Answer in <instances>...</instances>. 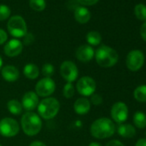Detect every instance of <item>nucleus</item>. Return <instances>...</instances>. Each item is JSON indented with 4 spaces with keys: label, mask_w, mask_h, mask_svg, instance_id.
<instances>
[{
    "label": "nucleus",
    "mask_w": 146,
    "mask_h": 146,
    "mask_svg": "<svg viewBox=\"0 0 146 146\" xmlns=\"http://www.w3.org/2000/svg\"><path fill=\"white\" fill-rule=\"evenodd\" d=\"M115 125L113 122L108 118H100L95 120L90 126L91 135L99 139L110 137L114 134Z\"/></svg>",
    "instance_id": "f257e3e1"
},
{
    "label": "nucleus",
    "mask_w": 146,
    "mask_h": 146,
    "mask_svg": "<svg viewBox=\"0 0 146 146\" xmlns=\"http://www.w3.org/2000/svg\"><path fill=\"white\" fill-rule=\"evenodd\" d=\"M21 125L23 132L28 136L37 135L42 128L40 116L34 112H26L22 117Z\"/></svg>",
    "instance_id": "f03ea898"
},
{
    "label": "nucleus",
    "mask_w": 146,
    "mask_h": 146,
    "mask_svg": "<svg viewBox=\"0 0 146 146\" xmlns=\"http://www.w3.org/2000/svg\"><path fill=\"white\" fill-rule=\"evenodd\" d=\"M118 59L119 55L117 52L110 46H101L96 52V60L102 67H112L116 64Z\"/></svg>",
    "instance_id": "7ed1b4c3"
},
{
    "label": "nucleus",
    "mask_w": 146,
    "mask_h": 146,
    "mask_svg": "<svg viewBox=\"0 0 146 146\" xmlns=\"http://www.w3.org/2000/svg\"><path fill=\"white\" fill-rule=\"evenodd\" d=\"M60 108V104L56 98L46 97L38 104V112L44 119H51L54 118Z\"/></svg>",
    "instance_id": "20e7f679"
},
{
    "label": "nucleus",
    "mask_w": 146,
    "mask_h": 146,
    "mask_svg": "<svg viewBox=\"0 0 146 146\" xmlns=\"http://www.w3.org/2000/svg\"><path fill=\"white\" fill-rule=\"evenodd\" d=\"M7 29L10 34L16 38H22L28 33L26 22L21 16L11 17L7 23Z\"/></svg>",
    "instance_id": "39448f33"
},
{
    "label": "nucleus",
    "mask_w": 146,
    "mask_h": 146,
    "mask_svg": "<svg viewBox=\"0 0 146 146\" xmlns=\"http://www.w3.org/2000/svg\"><path fill=\"white\" fill-rule=\"evenodd\" d=\"M19 124L12 118H4L0 120V133L4 137H12L18 134Z\"/></svg>",
    "instance_id": "423d86ee"
},
{
    "label": "nucleus",
    "mask_w": 146,
    "mask_h": 146,
    "mask_svg": "<svg viewBox=\"0 0 146 146\" xmlns=\"http://www.w3.org/2000/svg\"><path fill=\"white\" fill-rule=\"evenodd\" d=\"M126 66L131 71H137L142 68L144 63V55L139 50L131 51L126 57Z\"/></svg>",
    "instance_id": "0eeeda50"
},
{
    "label": "nucleus",
    "mask_w": 146,
    "mask_h": 146,
    "mask_svg": "<svg viewBox=\"0 0 146 146\" xmlns=\"http://www.w3.org/2000/svg\"><path fill=\"white\" fill-rule=\"evenodd\" d=\"M96 89V81L90 77H83L77 83L78 92L84 96H92Z\"/></svg>",
    "instance_id": "6e6552de"
},
{
    "label": "nucleus",
    "mask_w": 146,
    "mask_h": 146,
    "mask_svg": "<svg viewBox=\"0 0 146 146\" xmlns=\"http://www.w3.org/2000/svg\"><path fill=\"white\" fill-rule=\"evenodd\" d=\"M60 74L68 83L74 82L78 76V70L75 63L72 61H64L60 65Z\"/></svg>",
    "instance_id": "1a4fd4ad"
},
{
    "label": "nucleus",
    "mask_w": 146,
    "mask_h": 146,
    "mask_svg": "<svg viewBox=\"0 0 146 146\" xmlns=\"http://www.w3.org/2000/svg\"><path fill=\"white\" fill-rule=\"evenodd\" d=\"M55 88V83L51 78H44L36 84L35 93L38 96L47 97L54 92Z\"/></svg>",
    "instance_id": "9d476101"
},
{
    "label": "nucleus",
    "mask_w": 146,
    "mask_h": 146,
    "mask_svg": "<svg viewBox=\"0 0 146 146\" xmlns=\"http://www.w3.org/2000/svg\"><path fill=\"white\" fill-rule=\"evenodd\" d=\"M111 116L116 123L121 124L125 122L128 117L127 106L122 102H118L114 103L111 108Z\"/></svg>",
    "instance_id": "9b49d317"
},
{
    "label": "nucleus",
    "mask_w": 146,
    "mask_h": 146,
    "mask_svg": "<svg viewBox=\"0 0 146 146\" xmlns=\"http://www.w3.org/2000/svg\"><path fill=\"white\" fill-rule=\"evenodd\" d=\"M39 97L35 92L29 91L24 94L22 100V106L27 112H31L38 107Z\"/></svg>",
    "instance_id": "f8f14e48"
},
{
    "label": "nucleus",
    "mask_w": 146,
    "mask_h": 146,
    "mask_svg": "<svg viewBox=\"0 0 146 146\" xmlns=\"http://www.w3.org/2000/svg\"><path fill=\"white\" fill-rule=\"evenodd\" d=\"M23 48V43L19 40L13 39L8 41L5 46V53L11 58L17 57L22 52Z\"/></svg>",
    "instance_id": "ddd939ff"
},
{
    "label": "nucleus",
    "mask_w": 146,
    "mask_h": 146,
    "mask_svg": "<svg viewBox=\"0 0 146 146\" xmlns=\"http://www.w3.org/2000/svg\"><path fill=\"white\" fill-rule=\"evenodd\" d=\"M95 55L94 49L89 45H82L76 51V58L84 63L90 61Z\"/></svg>",
    "instance_id": "4468645a"
},
{
    "label": "nucleus",
    "mask_w": 146,
    "mask_h": 146,
    "mask_svg": "<svg viewBox=\"0 0 146 146\" xmlns=\"http://www.w3.org/2000/svg\"><path fill=\"white\" fill-rule=\"evenodd\" d=\"M1 74L3 78L7 81V82H15L19 78L20 73L19 70L17 67L13 65H6L5 66L2 70H1Z\"/></svg>",
    "instance_id": "2eb2a0df"
},
{
    "label": "nucleus",
    "mask_w": 146,
    "mask_h": 146,
    "mask_svg": "<svg viewBox=\"0 0 146 146\" xmlns=\"http://www.w3.org/2000/svg\"><path fill=\"white\" fill-rule=\"evenodd\" d=\"M74 110L78 114L84 115L90 110V102L85 97L78 98L74 103Z\"/></svg>",
    "instance_id": "dca6fc26"
},
{
    "label": "nucleus",
    "mask_w": 146,
    "mask_h": 146,
    "mask_svg": "<svg viewBox=\"0 0 146 146\" xmlns=\"http://www.w3.org/2000/svg\"><path fill=\"white\" fill-rule=\"evenodd\" d=\"M90 12L89 11V10L85 7L80 6L78 7L77 10L74 11V17L75 20L79 23H87L90 20Z\"/></svg>",
    "instance_id": "f3484780"
},
{
    "label": "nucleus",
    "mask_w": 146,
    "mask_h": 146,
    "mask_svg": "<svg viewBox=\"0 0 146 146\" xmlns=\"http://www.w3.org/2000/svg\"><path fill=\"white\" fill-rule=\"evenodd\" d=\"M117 131L119 136L125 138H131L136 135L135 127L131 124H119L117 128Z\"/></svg>",
    "instance_id": "a211bd4d"
},
{
    "label": "nucleus",
    "mask_w": 146,
    "mask_h": 146,
    "mask_svg": "<svg viewBox=\"0 0 146 146\" xmlns=\"http://www.w3.org/2000/svg\"><path fill=\"white\" fill-rule=\"evenodd\" d=\"M23 74L29 79H35L39 77L40 70L39 68L34 64H28L23 68Z\"/></svg>",
    "instance_id": "6ab92c4d"
},
{
    "label": "nucleus",
    "mask_w": 146,
    "mask_h": 146,
    "mask_svg": "<svg viewBox=\"0 0 146 146\" xmlns=\"http://www.w3.org/2000/svg\"><path fill=\"white\" fill-rule=\"evenodd\" d=\"M133 123L136 127L143 129L146 127V114L143 112H137L133 116Z\"/></svg>",
    "instance_id": "aec40b11"
},
{
    "label": "nucleus",
    "mask_w": 146,
    "mask_h": 146,
    "mask_svg": "<svg viewBox=\"0 0 146 146\" xmlns=\"http://www.w3.org/2000/svg\"><path fill=\"white\" fill-rule=\"evenodd\" d=\"M7 108L9 109V111L15 115H19L22 113V110H23V106L22 103L20 102H18L17 100H11L8 102L7 103Z\"/></svg>",
    "instance_id": "412c9836"
},
{
    "label": "nucleus",
    "mask_w": 146,
    "mask_h": 146,
    "mask_svg": "<svg viewBox=\"0 0 146 146\" xmlns=\"http://www.w3.org/2000/svg\"><path fill=\"white\" fill-rule=\"evenodd\" d=\"M88 43L91 46H97L102 41V35L97 31H90L86 36Z\"/></svg>",
    "instance_id": "4be33fe9"
},
{
    "label": "nucleus",
    "mask_w": 146,
    "mask_h": 146,
    "mask_svg": "<svg viewBox=\"0 0 146 146\" xmlns=\"http://www.w3.org/2000/svg\"><path fill=\"white\" fill-rule=\"evenodd\" d=\"M134 98L140 102H146V85L138 86L133 92Z\"/></svg>",
    "instance_id": "5701e85b"
},
{
    "label": "nucleus",
    "mask_w": 146,
    "mask_h": 146,
    "mask_svg": "<svg viewBox=\"0 0 146 146\" xmlns=\"http://www.w3.org/2000/svg\"><path fill=\"white\" fill-rule=\"evenodd\" d=\"M135 16L137 19L142 21H146V6L143 4H138L134 9Z\"/></svg>",
    "instance_id": "b1692460"
},
{
    "label": "nucleus",
    "mask_w": 146,
    "mask_h": 146,
    "mask_svg": "<svg viewBox=\"0 0 146 146\" xmlns=\"http://www.w3.org/2000/svg\"><path fill=\"white\" fill-rule=\"evenodd\" d=\"M45 0H29V6L35 11H42L46 9Z\"/></svg>",
    "instance_id": "393cba45"
},
{
    "label": "nucleus",
    "mask_w": 146,
    "mask_h": 146,
    "mask_svg": "<svg viewBox=\"0 0 146 146\" xmlns=\"http://www.w3.org/2000/svg\"><path fill=\"white\" fill-rule=\"evenodd\" d=\"M75 94V88L71 83H67L63 90V95L65 98L70 99Z\"/></svg>",
    "instance_id": "a878e982"
},
{
    "label": "nucleus",
    "mask_w": 146,
    "mask_h": 146,
    "mask_svg": "<svg viewBox=\"0 0 146 146\" xmlns=\"http://www.w3.org/2000/svg\"><path fill=\"white\" fill-rule=\"evenodd\" d=\"M11 9L5 5H0V21H5L11 16Z\"/></svg>",
    "instance_id": "bb28decb"
},
{
    "label": "nucleus",
    "mask_w": 146,
    "mask_h": 146,
    "mask_svg": "<svg viewBox=\"0 0 146 146\" xmlns=\"http://www.w3.org/2000/svg\"><path fill=\"white\" fill-rule=\"evenodd\" d=\"M42 74L45 76V78H51L54 73V67L52 64L46 63L42 66Z\"/></svg>",
    "instance_id": "cd10ccee"
},
{
    "label": "nucleus",
    "mask_w": 146,
    "mask_h": 146,
    "mask_svg": "<svg viewBox=\"0 0 146 146\" xmlns=\"http://www.w3.org/2000/svg\"><path fill=\"white\" fill-rule=\"evenodd\" d=\"M91 103L95 106H99L102 103V97L98 94H93L91 96Z\"/></svg>",
    "instance_id": "c85d7f7f"
},
{
    "label": "nucleus",
    "mask_w": 146,
    "mask_h": 146,
    "mask_svg": "<svg viewBox=\"0 0 146 146\" xmlns=\"http://www.w3.org/2000/svg\"><path fill=\"white\" fill-rule=\"evenodd\" d=\"M24 39H23V42L25 45H30L34 42V40H35V37L32 34L30 33H27L24 36Z\"/></svg>",
    "instance_id": "c756f323"
},
{
    "label": "nucleus",
    "mask_w": 146,
    "mask_h": 146,
    "mask_svg": "<svg viewBox=\"0 0 146 146\" xmlns=\"http://www.w3.org/2000/svg\"><path fill=\"white\" fill-rule=\"evenodd\" d=\"M78 3L82 5H85V6H90V5H96L99 0H78Z\"/></svg>",
    "instance_id": "7c9ffc66"
},
{
    "label": "nucleus",
    "mask_w": 146,
    "mask_h": 146,
    "mask_svg": "<svg viewBox=\"0 0 146 146\" xmlns=\"http://www.w3.org/2000/svg\"><path fill=\"white\" fill-rule=\"evenodd\" d=\"M78 7H80V4L78 3V0H70L69 1V9L75 11Z\"/></svg>",
    "instance_id": "2f4dec72"
},
{
    "label": "nucleus",
    "mask_w": 146,
    "mask_h": 146,
    "mask_svg": "<svg viewBox=\"0 0 146 146\" xmlns=\"http://www.w3.org/2000/svg\"><path fill=\"white\" fill-rule=\"evenodd\" d=\"M7 38H8V36H7L6 32H5L4 29H0V45H2V44H4L5 42H6Z\"/></svg>",
    "instance_id": "473e14b6"
},
{
    "label": "nucleus",
    "mask_w": 146,
    "mask_h": 146,
    "mask_svg": "<svg viewBox=\"0 0 146 146\" xmlns=\"http://www.w3.org/2000/svg\"><path fill=\"white\" fill-rule=\"evenodd\" d=\"M140 35H141L142 39L146 42V21H145V23H144L142 25V27H141Z\"/></svg>",
    "instance_id": "72a5a7b5"
},
{
    "label": "nucleus",
    "mask_w": 146,
    "mask_h": 146,
    "mask_svg": "<svg viewBox=\"0 0 146 146\" xmlns=\"http://www.w3.org/2000/svg\"><path fill=\"white\" fill-rule=\"evenodd\" d=\"M106 146H124V144L119 140H111L106 144Z\"/></svg>",
    "instance_id": "f704fd0d"
},
{
    "label": "nucleus",
    "mask_w": 146,
    "mask_h": 146,
    "mask_svg": "<svg viewBox=\"0 0 146 146\" xmlns=\"http://www.w3.org/2000/svg\"><path fill=\"white\" fill-rule=\"evenodd\" d=\"M135 146H146V138L138 139Z\"/></svg>",
    "instance_id": "c9c22d12"
},
{
    "label": "nucleus",
    "mask_w": 146,
    "mask_h": 146,
    "mask_svg": "<svg viewBox=\"0 0 146 146\" xmlns=\"http://www.w3.org/2000/svg\"><path fill=\"white\" fill-rule=\"evenodd\" d=\"M29 146H46V145L40 141H34L33 143H30Z\"/></svg>",
    "instance_id": "e433bc0d"
},
{
    "label": "nucleus",
    "mask_w": 146,
    "mask_h": 146,
    "mask_svg": "<svg viewBox=\"0 0 146 146\" xmlns=\"http://www.w3.org/2000/svg\"><path fill=\"white\" fill-rule=\"evenodd\" d=\"M89 146H102V144L99 143H96V142H93V143H90L89 144Z\"/></svg>",
    "instance_id": "4c0bfd02"
},
{
    "label": "nucleus",
    "mask_w": 146,
    "mask_h": 146,
    "mask_svg": "<svg viewBox=\"0 0 146 146\" xmlns=\"http://www.w3.org/2000/svg\"><path fill=\"white\" fill-rule=\"evenodd\" d=\"M2 65H3V59H2V57L0 56V69H1Z\"/></svg>",
    "instance_id": "58836bf2"
},
{
    "label": "nucleus",
    "mask_w": 146,
    "mask_h": 146,
    "mask_svg": "<svg viewBox=\"0 0 146 146\" xmlns=\"http://www.w3.org/2000/svg\"><path fill=\"white\" fill-rule=\"evenodd\" d=\"M145 136H146V131H145Z\"/></svg>",
    "instance_id": "ea45409f"
},
{
    "label": "nucleus",
    "mask_w": 146,
    "mask_h": 146,
    "mask_svg": "<svg viewBox=\"0 0 146 146\" xmlns=\"http://www.w3.org/2000/svg\"><path fill=\"white\" fill-rule=\"evenodd\" d=\"M0 146H1V144H0Z\"/></svg>",
    "instance_id": "a19ab883"
}]
</instances>
